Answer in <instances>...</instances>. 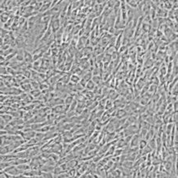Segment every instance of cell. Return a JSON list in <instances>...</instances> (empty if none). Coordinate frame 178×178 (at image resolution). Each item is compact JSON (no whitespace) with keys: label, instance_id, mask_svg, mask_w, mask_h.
I'll return each instance as SVG.
<instances>
[{"label":"cell","instance_id":"obj_10","mask_svg":"<svg viewBox=\"0 0 178 178\" xmlns=\"http://www.w3.org/2000/svg\"><path fill=\"white\" fill-rule=\"evenodd\" d=\"M92 81L94 82L95 85H99L100 84L101 81H102V79H101V77L99 76H96L94 75L93 77V79H92Z\"/></svg>","mask_w":178,"mask_h":178},{"label":"cell","instance_id":"obj_8","mask_svg":"<svg viewBox=\"0 0 178 178\" xmlns=\"http://www.w3.org/2000/svg\"><path fill=\"white\" fill-rule=\"evenodd\" d=\"M118 2V0H108L107 1V7L108 8H113L114 7V5Z\"/></svg>","mask_w":178,"mask_h":178},{"label":"cell","instance_id":"obj_22","mask_svg":"<svg viewBox=\"0 0 178 178\" xmlns=\"http://www.w3.org/2000/svg\"><path fill=\"white\" fill-rule=\"evenodd\" d=\"M3 43H4V40H3L2 39L1 37H0V48H1L2 46L3 45Z\"/></svg>","mask_w":178,"mask_h":178},{"label":"cell","instance_id":"obj_9","mask_svg":"<svg viewBox=\"0 0 178 178\" xmlns=\"http://www.w3.org/2000/svg\"><path fill=\"white\" fill-rule=\"evenodd\" d=\"M172 165H173V164L171 163L170 161H165L164 164V168L165 170H167V171H170V169H171L172 168Z\"/></svg>","mask_w":178,"mask_h":178},{"label":"cell","instance_id":"obj_1","mask_svg":"<svg viewBox=\"0 0 178 178\" xmlns=\"http://www.w3.org/2000/svg\"><path fill=\"white\" fill-rule=\"evenodd\" d=\"M60 26H61V22L59 19H56V20L52 21V27H51V30L53 31V33L57 32V31L60 29Z\"/></svg>","mask_w":178,"mask_h":178},{"label":"cell","instance_id":"obj_6","mask_svg":"<svg viewBox=\"0 0 178 178\" xmlns=\"http://www.w3.org/2000/svg\"><path fill=\"white\" fill-rule=\"evenodd\" d=\"M86 83L87 84H85V87L87 88L88 90H89V91L93 90V89L95 88V84H94V82H93V81H90V80H89V81H87Z\"/></svg>","mask_w":178,"mask_h":178},{"label":"cell","instance_id":"obj_23","mask_svg":"<svg viewBox=\"0 0 178 178\" xmlns=\"http://www.w3.org/2000/svg\"><path fill=\"white\" fill-rule=\"evenodd\" d=\"M173 106L175 107V112H177V102H175V103H174V105H173Z\"/></svg>","mask_w":178,"mask_h":178},{"label":"cell","instance_id":"obj_14","mask_svg":"<svg viewBox=\"0 0 178 178\" xmlns=\"http://www.w3.org/2000/svg\"><path fill=\"white\" fill-rule=\"evenodd\" d=\"M90 78H91V74L89 73H86V74H85L84 75V78H83V80L85 81V82H87V81H89V80H90Z\"/></svg>","mask_w":178,"mask_h":178},{"label":"cell","instance_id":"obj_3","mask_svg":"<svg viewBox=\"0 0 178 178\" xmlns=\"http://www.w3.org/2000/svg\"><path fill=\"white\" fill-rule=\"evenodd\" d=\"M127 114V112L124 109H119V110H118L117 112H116V117H117L118 119H122V118H125Z\"/></svg>","mask_w":178,"mask_h":178},{"label":"cell","instance_id":"obj_15","mask_svg":"<svg viewBox=\"0 0 178 178\" xmlns=\"http://www.w3.org/2000/svg\"><path fill=\"white\" fill-rule=\"evenodd\" d=\"M10 165V164H7V163H0V170H3L5 169L7 167H8V166Z\"/></svg>","mask_w":178,"mask_h":178},{"label":"cell","instance_id":"obj_17","mask_svg":"<svg viewBox=\"0 0 178 178\" xmlns=\"http://www.w3.org/2000/svg\"><path fill=\"white\" fill-rule=\"evenodd\" d=\"M61 80V81H65V84H67L69 82V81H70V77L69 76H65V77L64 76Z\"/></svg>","mask_w":178,"mask_h":178},{"label":"cell","instance_id":"obj_7","mask_svg":"<svg viewBox=\"0 0 178 178\" xmlns=\"http://www.w3.org/2000/svg\"><path fill=\"white\" fill-rule=\"evenodd\" d=\"M148 145V143H147V140L146 139H141L140 140H139V144H138V146L139 147V149H143L145 148V147Z\"/></svg>","mask_w":178,"mask_h":178},{"label":"cell","instance_id":"obj_13","mask_svg":"<svg viewBox=\"0 0 178 178\" xmlns=\"http://www.w3.org/2000/svg\"><path fill=\"white\" fill-rule=\"evenodd\" d=\"M149 147H150L151 149H156V142H155V139H152L150 140V142H149Z\"/></svg>","mask_w":178,"mask_h":178},{"label":"cell","instance_id":"obj_12","mask_svg":"<svg viewBox=\"0 0 178 178\" xmlns=\"http://www.w3.org/2000/svg\"><path fill=\"white\" fill-rule=\"evenodd\" d=\"M2 118H3V120L5 121L6 123H7L8 122H10L12 120V117H11V115H6V114H4V115H1Z\"/></svg>","mask_w":178,"mask_h":178},{"label":"cell","instance_id":"obj_4","mask_svg":"<svg viewBox=\"0 0 178 178\" xmlns=\"http://www.w3.org/2000/svg\"><path fill=\"white\" fill-rule=\"evenodd\" d=\"M24 59L25 60L26 62L31 63L33 61V56L28 51H24Z\"/></svg>","mask_w":178,"mask_h":178},{"label":"cell","instance_id":"obj_11","mask_svg":"<svg viewBox=\"0 0 178 178\" xmlns=\"http://www.w3.org/2000/svg\"><path fill=\"white\" fill-rule=\"evenodd\" d=\"M73 97L72 96H68V97H66V98L64 100V102H65V105L69 106V105H70L73 102Z\"/></svg>","mask_w":178,"mask_h":178},{"label":"cell","instance_id":"obj_18","mask_svg":"<svg viewBox=\"0 0 178 178\" xmlns=\"http://www.w3.org/2000/svg\"><path fill=\"white\" fill-rule=\"evenodd\" d=\"M75 170L74 169H72V170H70L69 172L68 173V174H69V177H74L75 176Z\"/></svg>","mask_w":178,"mask_h":178},{"label":"cell","instance_id":"obj_20","mask_svg":"<svg viewBox=\"0 0 178 178\" xmlns=\"http://www.w3.org/2000/svg\"><path fill=\"white\" fill-rule=\"evenodd\" d=\"M151 3H155V4H159L160 3V0H151Z\"/></svg>","mask_w":178,"mask_h":178},{"label":"cell","instance_id":"obj_16","mask_svg":"<svg viewBox=\"0 0 178 178\" xmlns=\"http://www.w3.org/2000/svg\"><path fill=\"white\" fill-rule=\"evenodd\" d=\"M142 28H143V31H145V32H148V31L150 30V28H149L148 24H145V23H143V24Z\"/></svg>","mask_w":178,"mask_h":178},{"label":"cell","instance_id":"obj_19","mask_svg":"<svg viewBox=\"0 0 178 178\" xmlns=\"http://www.w3.org/2000/svg\"><path fill=\"white\" fill-rule=\"evenodd\" d=\"M34 171L33 172H31V173H30V177H34ZM28 174H29V173H28V171H25V172H24V176H28Z\"/></svg>","mask_w":178,"mask_h":178},{"label":"cell","instance_id":"obj_21","mask_svg":"<svg viewBox=\"0 0 178 178\" xmlns=\"http://www.w3.org/2000/svg\"><path fill=\"white\" fill-rule=\"evenodd\" d=\"M96 1L97 3H98V4H102V3H104L106 2V0H96Z\"/></svg>","mask_w":178,"mask_h":178},{"label":"cell","instance_id":"obj_5","mask_svg":"<svg viewBox=\"0 0 178 178\" xmlns=\"http://www.w3.org/2000/svg\"><path fill=\"white\" fill-rule=\"evenodd\" d=\"M70 81H71L72 83H73V84H77V82H79L80 81H81V78H80V77L78 76L77 74L74 73L70 77Z\"/></svg>","mask_w":178,"mask_h":178},{"label":"cell","instance_id":"obj_2","mask_svg":"<svg viewBox=\"0 0 178 178\" xmlns=\"http://www.w3.org/2000/svg\"><path fill=\"white\" fill-rule=\"evenodd\" d=\"M140 136H139L138 135H135L134 136H131V141H130V145H131V148H135V147H137L138 144H139V142L140 140Z\"/></svg>","mask_w":178,"mask_h":178}]
</instances>
